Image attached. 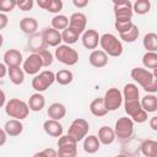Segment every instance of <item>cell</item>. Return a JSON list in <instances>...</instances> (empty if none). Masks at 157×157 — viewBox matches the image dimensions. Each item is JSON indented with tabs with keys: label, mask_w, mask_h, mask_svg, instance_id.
<instances>
[{
	"label": "cell",
	"mask_w": 157,
	"mask_h": 157,
	"mask_svg": "<svg viewBox=\"0 0 157 157\" xmlns=\"http://www.w3.org/2000/svg\"><path fill=\"white\" fill-rule=\"evenodd\" d=\"M130 75L147 93H155L157 91V69L151 72L144 67H134Z\"/></svg>",
	"instance_id": "cell-1"
},
{
	"label": "cell",
	"mask_w": 157,
	"mask_h": 157,
	"mask_svg": "<svg viewBox=\"0 0 157 157\" xmlns=\"http://www.w3.org/2000/svg\"><path fill=\"white\" fill-rule=\"evenodd\" d=\"M99 45L102 47V50L109 55L118 58L123 54V44L120 39H118L112 33H104L99 37Z\"/></svg>",
	"instance_id": "cell-2"
},
{
	"label": "cell",
	"mask_w": 157,
	"mask_h": 157,
	"mask_svg": "<svg viewBox=\"0 0 157 157\" xmlns=\"http://www.w3.org/2000/svg\"><path fill=\"white\" fill-rule=\"evenodd\" d=\"M5 113L10 118H13V119H17V120H22V119H26L28 117L29 108H28V104L25 101L18 99V98H12L9 102H6Z\"/></svg>",
	"instance_id": "cell-3"
},
{
	"label": "cell",
	"mask_w": 157,
	"mask_h": 157,
	"mask_svg": "<svg viewBox=\"0 0 157 157\" xmlns=\"http://www.w3.org/2000/svg\"><path fill=\"white\" fill-rule=\"evenodd\" d=\"M58 151L56 157H76L77 156V142L69 135H61L58 137Z\"/></svg>",
	"instance_id": "cell-4"
},
{
	"label": "cell",
	"mask_w": 157,
	"mask_h": 157,
	"mask_svg": "<svg viewBox=\"0 0 157 157\" xmlns=\"http://www.w3.org/2000/svg\"><path fill=\"white\" fill-rule=\"evenodd\" d=\"M55 81V74L50 70H43L32 78V88L38 93L47 91Z\"/></svg>",
	"instance_id": "cell-5"
},
{
	"label": "cell",
	"mask_w": 157,
	"mask_h": 157,
	"mask_svg": "<svg viewBox=\"0 0 157 157\" xmlns=\"http://www.w3.org/2000/svg\"><path fill=\"white\" fill-rule=\"evenodd\" d=\"M88 130H90L88 121L86 119H83V118H76L70 124L66 135H69L70 137H72L76 142H80V141H82L87 136Z\"/></svg>",
	"instance_id": "cell-6"
},
{
	"label": "cell",
	"mask_w": 157,
	"mask_h": 157,
	"mask_svg": "<svg viewBox=\"0 0 157 157\" xmlns=\"http://www.w3.org/2000/svg\"><path fill=\"white\" fill-rule=\"evenodd\" d=\"M55 58L61 64L67 65V66H72L78 61V53L74 48H71L70 45L60 44L55 49Z\"/></svg>",
	"instance_id": "cell-7"
},
{
	"label": "cell",
	"mask_w": 157,
	"mask_h": 157,
	"mask_svg": "<svg viewBox=\"0 0 157 157\" xmlns=\"http://www.w3.org/2000/svg\"><path fill=\"white\" fill-rule=\"evenodd\" d=\"M124 110L134 123L141 124L147 120V113L141 108L140 101L124 102Z\"/></svg>",
	"instance_id": "cell-8"
},
{
	"label": "cell",
	"mask_w": 157,
	"mask_h": 157,
	"mask_svg": "<svg viewBox=\"0 0 157 157\" xmlns=\"http://www.w3.org/2000/svg\"><path fill=\"white\" fill-rule=\"evenodd\" d=\"M113 130L115 137L119 140H128L134 132V121L129 117H121L115 121Z\"/></svg>",
	"instance_id": "cell-9"
},
{
	"label": "cell",
	"mask_w": 157,
	"mask_h": 157,
	"mask_svg": "<svg viewBox=\"0 0 157 157\" xmlns=\"http://www.w3.org/2000/svg\"><path fill=\"white\" fill-rule=\"evenodd\" d=\"M103 102H104V105H105L107 112H114V110H117L123 104L121 92L118 88H115V87L109 88L105 92L104 97H103Z\"/></svg>",
	"instance_id": "cell-10"
},
{
	"label": "cell",
	"mask_w": 157,
	"mask_h": 157,
	"mask_svg": "<svg viewBox=\"0 0 157 157\" xmlns=\"http://www.w3.org/2000/svg\"><path fill=\"white\" fill-rule=\"evenodd\" d=\"M42 67H43V63H42L40 56L37 53H32V54L28 55L27 59H25L22 70H23V72H26L28 75H34L36 76L37 74H39V70Z\"/></svg>",
	"instance_id": "cell-11"
},
{
	"label": "cell",
	"mask_w": 157,
	"mask_h": 157,
	"mask_svg": "<svg viewBox=\"0 0 157 157\" xmlns=\"http://www.w3.org/2000/svg\"><path fill=\"white\" fill-rule=\"evenodd\" d=\"M86 25L87 17L82 12H74L69 18V28L78 36H81L86 31Z\"/></svg>",
	"instance_id": "cell-12"
},
{
	"label": "cell",
	"mask_w": 157,
	"mask_h": 157,
	"mask_svg": "<svg viewBox=\"0 0 157 157\" xmlns=\"http://www.w3.org/2000/svg\"><path fill=\"white\" fill-rule=\"evenodd\" d=\"M114 16L115 20H131L132 18V4L130 1H114Z\"/></svg>",
	"instance_id": "cell-13"
},
{
	"label": "cell",
	"mask_w": 157,
	"mask_h": 157,
	"mask_svg": "<svg viewBox=\"0 0 157 157\" xmlns=\"http://www.w3.org/2000/svg\"><path fill=\"white\" fill-rule=\"evenodd\" d=\"M42 38L45 43V45H49V47H58L60 45V43L63 42L61 40V33L52 27H47L42 31Z\"/></svg>",
	"instance_id": "cell-14"
},
{
	"label": "cell",
	"mask_w": 157,
	"mask_h": 157,
	"mask_svg": "<svg viewBox=\"0 0 157 157\" xmlns=\"http://www.w3.org/2000/svg\"><path fill=\"white\" fill-rule=\"evenodd\" d=\"M99 34L96 29H86L83 33H82V37H81V40H82V44L86 49H90V50H94L98 44H99Z\"/></svg>",
	"instance_id": "cell-15"
},
{
	"label": "cell",
	"mask_w": 157,
	"mask_h": 157,
	"mask_svg": "<svg viewBox=\"0 0 157 157\" xmlns=\"http://www.w3.org/2000/svg\"><path fill=\"white\" fill-rule=\"evenodd\" d=\"M88 61L93 67L101 69L108 64V55L102 49H94L91 52L88 56Z\"/></svg>",
	"instance_id": "cell-16"
},
{
	"label": "cell",
	"mask_w": 157,
	"mask_h": 157,
	"mask_svg": "<svg viewBox=\"0 0 157 157\" xmlns=\"http://www.w3.org/2000/svg\"><path fill=\"white\" fill-rule=\"evenodd\" d=\"M23 61L22 53L17 49H9L4 54V64L10 67V66H20L21 63Z\"/></svg>",
	"instance_id": "cell-17"
},
{
	"label": "cell",
	"mask_w": 157,
	"mask_h": 157,
	"mask_svg": "<svg viewBox=\"0 0 157 157\" xmlns=\"http://www.w3.org/2000/svg\"><path fill=\"white\" fill-rule=\"evenodd\" d=\"M47 114H48L49 119L59 121V120H61V119L66 115V108H65V105H64L63 103L54 102V103H52V104L48 107Z\"/></svg>",
	"instance_id": "cell-18"
},
{
	"label": "cell",
	"mask_w": 157,
	"mask_h": 157,
	"mask_svg": "<svg viewBox=\"0 0 157 157\" xmlns=\"http://www.w3.org/2000/svg\"><path fill=\"white\" fill-rule=\"evenodd\" d=\"M43 130L45 131L47 135L53 136V137H60L63 135V125L56 121V120H52L48 119L43 123Z\"/></svg>",
	"instance_id": "cell-19"
},
{
	"label": "cell",
	"mask_w": 157,
	"mask_h": 157,
	"mask_svg": "<svg viewBox=\"0 0 157 157\" xmlns=\"http://www.w3.org/2000/svg\"><path fill=\"white\" fill-rule=\"evenodd\" d=\"M4 130L6 132L7 136H18L20 134H22L23 131V124L21 123V120L17 119H10L5 123L4 125Z\"/></svg>",
	"instance_id": "cell-20"
},
{
	"label": "cell",
	"mask_w": 157,
	"mask_h": 157,
	"mask_svg": "<svg viewBox=\"0 0 157 157\" xmlns=\"http://www.w3.org/2000/svg\"><path fill=\"white\" fill-rule=\"evenodd\" d=\"M98 140L101 144L108 146V145H112L114 141H115V134H114V130L107 125L102 126L99 130H98Z\"/></svg>",
	"instance_id": "cell-21"
},
{
	"label": "cell",
	"mask_w": 157,
	"mask_h": 157,
	"mask_svg": "<svg viewBox=\"0 0 157 157\" xmlns=\"http://www.w3.org/2000/svg\"><path fill=\"white\" fill-rule=\"evenodd\" d=\"M20 28L23 33L26 34H34L37 33V29H38V21L34 18V17H23L21 21H20Z\"/></svg>",
	"instance_id": "cell-22"
},
{
	"label": "cell",
	"mask_w": 157,
	"mask_h": 157,
	"mask_svg": "<svg viewBox=\"0 0 157 157\" xmlns=\"http://www.w3.org/2000/svg\"><path fill=\"white\" fill-rule=\"evenodd\" d=\"M27 104H28L29 110H32V112H40L44 108V105H45V98H44V96L42 93L36 92V93L29 96V99H28Z\"/></svg>",
	"instance_id": "cell-23"
},
{
	"label": "cell",
	"mask_w": 157,
	"mask_h": 157,
	"mask_svg": "<svg viewBox=\"0 0 157 157\" xmlns=\"http://www.w3.org/2000/svg\"><path fill=\"white\" fill-rule=\"evenodd\" d=\"M141 108L148 114V113H155L157 110V97L155 93H147L146 96L142 97L141 102Z\"/></svg>",
	"instance_id": "cell-24"
},
{
	"label": "cell",
	"mask_w": 157,
	"mask_h": 157,
	"mask_svg": "<svg viewBox=\"0 0 157 157\" xmlns=\"http://www.w3.org/2000/svg\"><path fill=\"white\" fill-rule=\"evenodd\" d=\"M101 147V142L96 135H87L83 139V151L86 153L93 155L96 153Z\"/></svg>",
	"instance_id": "cell-25"
},
{
	"label": "cell",
	"mask_w": 157,
	"mask_h": 157,
	"mask_svg": "<svg viewBox=\"0 0 157 157\" xmlns=\"http://www.w3.org/2000/svg\"><path fill=\"white\" fill-rule=\"evenodd\" d=\"M123 99L125 102H130V101H139L140 97V91L137 88V86L135 83H126L123 88L121 92Z\"/></svg>",
	"instance_id": "cell-26"
},
{
	"label": "cell",
	"mask_w": 157,
	"mask_h": 157,
	"mask_svg": "<svg viewBox=\"0 0 157 157\" xmlns=\"http://www.w3.org/2000/svg\"><path fill=\"white\" fill-rule=\"evenodd\" d=\"M140 151L145 157H157V142L151 139H146L140 145Z\"/></svg>",
	"instance_id": "cell-27"
},
{
	"label": "cell",
	"mask_w": 157,
	"mask_h": 157,
	"mask_svg": "<svg viewBox=\"0 0 157 157\" xmlns=\"http://www.w3.org/2000/svg\"><path fill=\"white\" fill-rule=\"evenodd\" d=\"M7 75L10 77V81L13 85H22L25 81V72L20 66H10L7 67Z\"/></svg>",
	"instance_id": "cell-28"
},
{
	"label": "cell",
	"mask_w": 157,
	"mask_h": 157,
	"mask_svg": "<svg viewBox=\"0 0 157 157\" xmlns=\"http://www.w3.org/2000/svg\"><path fill=\"white\" fill-rule=\"evenodd\" d=\"M90 112L94 115V117H104L108 112L105 109V105H104V102H103V98L98 97V98H94L91 103H90Z\"/></svg>",
	"instance_id": "cell-29"
},
{
	"label": "cell",
	"mask_w": 157,
	"mask_h": 157,
	"mask_svg": "<svg viewBox=\"0 0 157 157\" xmlns=\"http://www.w3.org/2000/svg\"><path fill=\"white\" fill-rule=\"evenodd\" d=\"M142 45L147 52L156 53L157 52V34L153 32L145 34V37L142 39Z\"/></svg>",
	"instance_id": "cell-30"
},
{
	"label": "cell",
	"mask_w": 157,
	"mask_h": 157,
	"mask_svg": "<svg viewBox=\"0 0 157 157\" xmlns=\"http://www.w3.org/2000/svg\"><path fill=\"white\" fill-rule=\"evenodd\" d=\"M72 80H74V74H72V71H70L67 69L59 70L55 74V81L61 86H66V85L71 83Z\"/></svg>",
	"instance_id": "cell-31"
},
{
	"label": "cell",
	"mask_w": 157,
	"mask_h": 157,
	"mask_svg": "<svg viewBox=\"0 0 157 157\" xmlns=\"http://www.w3.org/2000/svg\"><path fill=\"white\" fill-rule=\"evenodd\" d=\"M28 45H29V49L33 52V53H38L39 50H43V49H47V45L42 38V34H32V38L29 39L28 42Z\"/></svg>",
	"instance_id": "cell-32"
},
{
	"label": "cell",
	"mask_w": 157,
	"mask_h": 157,
	"mask_svg": "<svg viewBox=\"0 0 157 157\" xmlns=\"http://www.w3.org/2000/svg\"><path fill=\"white\" fill-rule=\"evenodd\" d=\"M151 10V2L148 0H136L132 4V12L137 15H146Z\"/></svg>",
	"instance_id": "cell-33"
},
{
	"label": "cell",
	"mask_w": 157,
	"mask_h": 157,
	"mask_svg": "<svg viewBox=\"0 0 157 157\" xmlns=\"http://www.w3.org/2000/svg\"><path fill=\"white\" fill-rule=\"evenodd\" d=\"M69 27V18L65 15H55L52 18V28L56 31H64Z\"/></svg>",
	"instance_id": "cell-34"
},
{
	"label": "cell",
	"mask_w": 157,
	"mask_h": 157,
	"mask_svg": "<svg viewBox=\"0 0 157 157\" xmlns=\"http://www.w3.org/2000/svg\"><path fill=\"white\" fill-rule=\"evenodd\" d=\"M139 34H140L139 27H137L136 25H132V27H131L129 31H126V32H124V33H120L119 36H120V39H121V40H124V42H126V43H134V42L137 39Z\"/></svg>",
	"instance_id": "cell-35"
},
{
	"label": "cell",
	"mask_w": 157,
	"mask_h": 157,
	"mask_svg": "<svg viewBox=\"0 0 157 157\" xmlns=\"http://www.w3.org/2000/svg\"><path fill=\"white\" fill-rule=\"evenodd\" d=\"M142 64L147 69H157V53L146 52L142 56Z\"/></svg>",
	"instance_id": "cell-36"
},
{
	"label": "cell",
	"mask_w": 157,
	"mask_h": 157,
	"mask_svg": "<svg viewBox=\"0 0 157 157\" xmlns=\"http://www.w3.org/2000/svg\"><path fill=\"white\" fill-rule=\"evenodd\" d=\"M78 37H80V36L76 34L74 31H71L69 27L65 28V29L61 32V40H63L66 45H71V44L76 43L77 39H78Z\"/></svg>",
	"instance_id": "cell-37"
},
{
	"label": "cell",
	"mask_w": 157,
	"mask_h": 157,
	"mask_svg": "<svg viewBox=\"0 0 157 157\" xmlns=\"http://www.w3.org/2000/svg\"><path fill=\"white\" fill-rule=\"evenodd\" d=\"M132 25H134L132 20H115V23H114L115 29L119 32V34L129 31L132 27Z\"/></svg>",
	"instance_id": "cell-38"
},
{
	"label": "cell",
	"mask_w": 157,
	"mask_h": 157,
	"mask_svg": "<svg viewBox=\"0 0 157 157\" xmlns=\"http://www.w3.org/2000/svg\"><path fill=\"white\" fill-rule=\"evenodd\" d=\"M37 54L40 56V59H42V63H43V66L48 67V66H50V65L53 64V61H54V58H53V54H52V53H50L48 49H43V50H39Z\"/></svg>",
	"instance_id": "cell-39"
},
{
	"label": "cell",
	"mask_w": 157,
	"mask_h": 157,
	"mask_svg": "<svg viewBox=\"0 0 157 157\" xmlns=\"http://www.w3.org/2000/svg\"><path fill=\"white\" fill-rule=\"evenodd\" d=\"M16 7V1L15 0H0V12H11Z\"/></svg>",
	"instance_id": "cell-40"
},
{
	"label": "cell",
	"mask_w": 157,
	"mask_h": 157,
	"mask_svg": "<svg viewBox=\"0 0 157 157\" xmlns=\"http://www.w3.org/2000/svg\"><path fill=\"white\" fill-rule=\"evenodd\" d=\"M63 9V1L61 0H52L47 11L48 12H52V13H59Z\"/></svg>",
	"instance_id": "cell-41"
},
{
	"label": "cell",
	"mask_w": 157,
	"mask_h": 157,
	"mask_svg": "<svg viewBox=\"0 0 157 157\" xmlns=\"http://www.w3.org/2000/svg\"><path fill=\"white\" fill-rule=\"evenodd\" d=\"M32 157H56V151L54 148L48 147V148H44L39 152H36Z\"/></svg>",
	"instance_id": "cell-42"
},
{
	"label": "cell",
	"mask_w": 157,
	"mask_h": 157,
	"mask_svg": "<svg viewBox=\"0 0 157 157\" xmlns=\"http://www.w3.org/2000/svg\"><path fill=\"white\" fill-rule=\"evenodd\" d=\"M33 0H22V1H16V6L22 10V11H29L33 7Z\"/></svg>",
	"instance_id": "cell-43"
},
{
	"label": "cell",
	"mask_w": 157,
	"mask_h": 157,
	"mask_svg": "<svg viewBox=\"0 0 157 157\" xmlns=\"http://www.w3.org/2000/svg\"><path fill=\"white\" fill-rule=\"evenodd\" d=\"M9 23V17L6 16V13H1L0 12V31L4 29Z\"/></svg>",
	"instance_id": "cell-44"
},
{
	"label": "cell",
	"mask_w": 157,
	"mask_h": 157,
	"mask_svg": "<svg viewBox=\"0 0 157 157\" xmlns=\"http://www.w3.org/2000/svg\"><path fill=\"white\" fill-rule=\"evenodd\" d=\"M72 4H74V6H76L78 9H82V7H85V6L88 5V1L87 0H74Z\"/></svg>",
	"instance_id": "cell-45"
},
{
	"label": "cell",
	"mask_w": 157,
	"mask_h": 157,
	"mask_svg": "<svg viewBox=\"0 0 157 157\" xmlns=\"http://www.w3.org/2000/svg\"><path fill=\"white\" fill-rule=\"evenodd\" d=\"M50 1H52V0H38V1H37V5H38L39 7H42L43 10H47L48 6H49V4H50Z\"/></svg>",
	"instance_id": "cell-46"
},
{
	"label": "cell",
	"mask_w": 157,
	"mask_h": 157,
	"mask_svg": "<svg viewBox=\"0 0 157 157\" xmlns=\"http://www.w3.org/2000/svg\"><path fill=\"white\" fill-rule=\"evenodd\" d=\"M6 140H7V135L5 132L4 129H0V146L5 145L6 144Z\"/></svg>",
	"instance_id": "cell-47"
},
{
	"label": "cell",
	"mask_w": 157,
	"mask_h": 157,
	"mask_svg": "<svg viewBox=\"0 0 157 157\" xmlns=\"http://www.w3.org/2000/svg\"><path fill=\"white\" fill-rule=\"evenodd\" d=\"M150 128L153 131H157V117H152L150 119Z\"/></svg>",
	"instance_id": "cell-48"
},
{
	"label": "cell",
	"mask_w": 157,
	"mask_h": 157,
	"mask_svg": "<svg viewBox=\"0 0 157 157\" xmlns=\"http://www.w3.org/2000/svg\"><path fill=\"white\" fill-rule=\"evenodd\" d=\"M6 74H7V67H6V65H5L4 63H0V78L5 77Z\"/></svg>",
	"instance_id": "cell-49"
},
{
	"label": "cell",
	"mask_w": 157,
	"mask_h": 157,
	"mask_svg": "<svg viewBox=\"0 0 157 157\" xmlns=\"http://www.w3.org/2000/svg\"><path fill=\"white\" fill-rule=\"evenodd\" d=\"M6 104V96L2 90H0V108H2Z\"/></svg>",
	"instance_id": "cell-50"
},
{
	"label": "cell",
	"mask_w": 157,
	"mask_h": 157,
	"mask_svg": "<svg viewBox=\"0 0 157 157\" xmlns=\"http://www.w3.org/2000/svg\"><path fill=\"white\" fill-rule=\"evenodd\" d=\"M2 44H4V37H2V34L0 33V48L2 47Z\"/></svg>",
	"instance_id": "cell-51"
},
{
	"label": "cell",
	"mask_w": 157,
	"mask_h": 157,
	"mask_svg": "<svg viewBox=\"0 0 157 157\" xmlns=\"http://www.w3.org/2000/svg\"><path fill=\"white\" fill-rule=\"evenodd\" d=\"M114 157H126L125 155H117V156H114Z\"/></svg>",
	"instance_id": "cell-52"
}]
</instances>
